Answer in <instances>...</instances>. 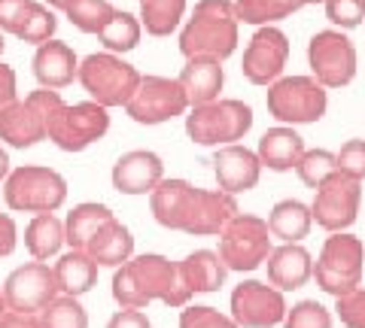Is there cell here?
<instances>
[{
	"label": "cell",
	"instance_id": "obj_2",
	"mask_svg": "<svg viewBox=\"0 0 365 328\" xmlns=\"http://www.w3.org/2000/svg\"><path fill=\"white\" fill-rule=\"evenodd\" d=\"M46 122V140H52L64 152H83L91 143H98L110 131V112L95 100L83 104H64V97L52 88L28 95Z\"/></svg>",
	"mask_w": 365,
	"mask_h": 328
},
{
	"label": "cell",
	"instance_id": "obj_8",
	"mask_svg": "<svg viewBox=\"0 0 365 328\" xmlns=\"http://www.w3.org/2000/svg\"><path fill=\"white\" fill-rule=\"evenodd\" d=\"M4 198L16 213H55L67 201V179L52 167L25 164L6 176Z\"/></svg>",
	"mask_w": 365,
	"mask_h": 328
},
{
	"label": "cell",
	"instance_id": "obj_29",
	"mask_svg": "<svg viewBox=\"0 0 365 328\" xmlns=\"http://www.w3.org/2000/svg\"><path fill=\"white\" fill-rule=\"evenodd\" d=\"M25 246L37 262H49L64 246V222L55 213H37L25 228Z\"/></svg>",
	"mask_w": 365,
	"mask_h": 328
},
{
	"label": "cell",
	"instance_id": "obj_27",
	"mask_svg": "<svg viewBox=\"0 0 365 328\" xmlns=\"http://www.w3.org/2000/svg\"><path fill=\"white\" fill-rule=\"evenodd\" d=\"M52 270H55V282H58V295L79 298L86 292H91V286L98 282V265L83 250L64 253Z\"/></svg>",
	"mask_w": 365,
	"mask_h": 328
},
{
	"label": "cell",
	"instance_id": "obj_4",
	"mask_svg": "<svg viewBox=\"0 0 365 328\" xmlns=\"http://www.w3.org/2000/svg\"><path fill=\"white\" fill-rule=\"evenodd\" d=\"M253 128V110L237 97H216L210 104L189 107L186 134L198 146H228L244 140Z\"/></svg>",
	"mask_w": 365,
	"mask_h": 328
},
{
	"label": "cell",
	"instance_id": "obj_48",
	"mask_svg": "<svg viewBox=\"0 0 365 328\" xmlns=\"http://www.w3.org/2000/svg\"><path fill=\"white\" fill-rule=\"evenodd\" d=\"M67 4H71V0H46V6L49 9H64Z\"/></svg>",
	"mask_w": 365,
	"mask_h": 328
},
{
	"label": "cell",
	"instance_id": "obj_46",
	"mask_svg": "<svg viewBox=\"0 0 365 328\" xmlns=\"http://www.w3.org/2000/svg\"><path fill=\"white\" fill-rule=\"evenodd\" d=\"M0 328H40L37 313H16V310H6L0 316Z\"/></svg>",
	"mask_w": 365,
	"mask_h": 328
},
{
	"label": "cell",
	"instance_id": "obj_25",
	"mask_svg": "<svg viewBox=\"0 0 365 328\" xmlns=\"http://www.w3.org/2000/svg\"><path fill=\"white\" fill-rule=\"evenodd\" d=\"M177 265H180L182 282H186V289L192 292V295H210V292H216L222 286L225 274H228L222 258L213 250H195Z\"/></svg>",
	"mask_w": 365,
	"mask_h": 328
},
{
	"label": "cell",
	"instance_id": "obj_45",
	"mask_svg": "<svg viewBox=\"0 0 365 328\" xmlns=\"http://www.w3.org/2000/svg\"><path fill=\"white\" fill-rule=\"evenodd\" d=\"M16 92H19V85H16V70L0 61V110L9 107L13 100H19Z\"/></svg>",
	"mask_w": 365,
	"mask_h": 328
},
{
	"label": "cell",
	"instance_id": "obj_14",
	"mask_svg": "<svg viewBox=\"0 0 365 328\" xmlns=\"http://www.w3.org/2000/svg\"><path fill=\"white\" fill-rule=\"evenodd\" d=\"M289 61V40L277 25H262L250 37L244 49L241 70L253 85H271L283 76V67Z\"/></svg>",
	"mask_w": 365,
	"mask_h": 328
},
{
	"label": "cell",
	"instance_id": "obj_22",
	"mask_svg": "<svg viewBox=\"0 0 365 328\" xmlns=\"http://www.w3.org/2000/svg\"><path fill=\"white\" fill-rule=\"evenodd\" d=\"M177 83H180L182 92H186L189 107L210 104V100L220 97L222 85H225L222 61L207 58V55H198V58H186V67L180 70Z\"/></svg>",
	"mask_w": 365,
	"mask_h": 328
},
{
	"label": "cell",
	"instance_id": "obj_37",
	"mask_svg": "<svg viewBox=\"0 0 365 328\" xmlns=\"http://www.w3.org/2000/svg\"><path fill=\"white\" fill-rule=\"evenodd\" d=\"M283 328H332V313L319 301H299L283 316Z\"/></svg>",
	"mask_w": 365,
	"mask_h": 328
},
{
	"label": "cell",
	"instance_id": "obj_42",
	"mask_svg": "<svg viewBox=\"0 0 365 328\" xmlns=\"http://www.w3.org/2000/svg\"><path fill=\"white\" fill-rule=\"evenodd\" d=\"M34 0H0V33H16Z\"/></svg>",
	"mask_w": 365,
	"mask_h": 328
},
{
	"label": "cell",
	"instance_id": "obj_19",
	"mask_svg": "<svg viewBox=\"0 0 365 328\" xmlns=\"http://www.w3.org/2000/svg\"><path fill=\"white\" fill-rule=\"evenodd\" d=\"M265 265H268V282L280 292L302 289L314 277V255L302 243H280L277 250L268 253Z\"/></svg>",
	"mask_w": 365,
	"mask_h": 328
},
{
	"label": "cell",
	"instance_id": "obj_39",
	"mask_svg": "<svg viewBox=\"0 0 365 328\" xmlns=\"http://www.w3.org/2000/svg\"><path fill=\"white\" fill-rule=\"evenodd\" d=\"M180 328H237V322L216 307H192V304H186L180 313Z\"/></svg>",
	"mask_w": 365,
	"mask_h": 328
},
{
	"label": "cell",
	"instance_id": "obj_16",
	"mask_svg": "<svg viewBox=\"0 0 365 328\" xmlns=\"http://www.w3.org/2000/svg\"><path fill=\"white\" fill-rule=\"evenodd\" d=\"M237 201L235 195H225L220 189H198L192 186V195L186 203V213H182L180 231L182 234H195V237H213L225 228V222L235 216Z\"/></svg>",
	"mask_w": 365,
	"mask_h": 328
},
{
	"label": "cell",
	"instance_id": "obj_47",
	"mask_svg": "<svg viewBox=\"0 0 365 328\" xmlns=\"http://www.w3.org/2000/svg\"><path fill=\"white\" fill-rule=\"evenodd\" d=\"M9 176V155H6V149L0 146V183Z\"/></svg>",
	"mask_w": 365,
	"mask_h": 328
},
{
	"label": "cell",
	"instance_id": "obj_23",
	"mask_svg": "<svg viewBox=\"0 0 365 328\" xmlns=\"http://www.w3.org/2000/svg\"><path fill=\"white\" fill-rule=\"evenodd\" d=\"M304 155V137L292 125H277L268 128L259 140L256 158L262 167H268L274 174H287L299 164V158Z\"/></svg>",
	"mask_w": 365,
	"mask_h": 328
},
{
	"label": "cell",
	"instance_id": "obj_36",
	"mask_svg": "<svg viewBox=\"0 0 365 328\" xmlns=\"http://www.w3.org/2000/svg\"><path fill=\"white\" fill-rule=\"evenodd\" d=\"M335 171H338L335 167V152H329V149H304V155L299 158V164H295V174H299V179L307 189H317L326 176H332Z\"/></svg>",
	"mask_w": 365,
	"mask_h": 328
},
{
	"label": "cell",
	"instance_id": "obj_6",
	"mask_svg": "<svg viewBox=\"0 0 365 328\" xmlns=\"http://www.w3.org/2000/svg\"><path fill=\"white\" fill-rule=\"evenodd\" d=\"M76 79L88 92V100L113 110V107H125L131 100V95L137 92V83H140V73L122 55L95 52L86 61H79Z\"/></svg>",
	"mask_w": 365,
	"mask_h": 328
},
{
	"label": "cell",
	"instance_id": "obj_40",
	"mask_svg": "<svg viewBox=\"0 0 365 328\" xmlns=\"http://www.w3.org/2000/svg\"><path fill=\"white\" fill-rule=\"evenodd\" d=\"M335 167H338V174H344V176H353V179H365V140L359 137H353L347 140L341 149L335 152Z\"/></svg>",
	"mask_w": 365,
	"mask_h": 328
},
{
	"label": "cell",
	"instance_id": "obj_15",
	"mask_svg": "<svg viewBox=\"0 0 365 328\" xmlns=\"http://www.w3.org/2000/svg\"><path fill=\"white\" fill-rule=\"evenodd\" d=\"M4 298L6 307L16 313H40L52 298H58L55 270L37 258L16 268L4 282Z\"/></svg>",
	"mask_w": 365,
	"mask_h": 328
},
{
	"label": "cell",
	"instance_id": "obj_51",
	"mask_svg": "<svg viewBox=\"0 0 365 328\" xmlns=\"http://www.w3.org/2000/svg\"><path fill=\"white\" fill-rule=\"evenodd\" d=\"M307 4H323V0H307Z\"/></svg>",
	"mask_w": 365,
	"mask_h": 328
},
{
	"label": "cell",
	"instance_id": "obj_20",
	"mask_svg": "<svg viewBox=\"0 0 365 328\" xmlns=\"http://www.w3.org/2000/svg\"><path fill=\"white\" fill-rule=\"evenodd\" d=\"M0 140L16 146V149H28V146H37L40 140H46L43 112L31 97L13 100L9 107L0 110Z\"/></svg>",
	"mask_w": 365,
	"mask_h": 328
},
{
	"label": "cell",
	"instance_id": "obj_49",
	"mask_svg": "<svg viewBox=\"0 0 365 328\" xmlns=\"http://www.w3.org/2000/svg\"><path fill=\"white\" fill-rule=\"evenodd\" d=\"M9 307H6V298H4V289H0V316H4Z\"/></svg>",
	"mask_w": 365,
	"mask_h": 328
},
{
	"label": "cell",
	"instance_id": "obj_7",
	"mask_svg": "<svg viewBox=\"0 0 365 328\" xmlns=\"http://www.w3.org/2000/svg\"><path fill=\"white\" fill-rule=\"evenodd\" d=\"M265 107L280 125H314L326 116L329 95L314 76H280L268 85Z\"/></svg>",
	"mask_w": 365,
	"mask_h": 328
},
{
	"label": "cell",
	"instance_id": "obj_30",
	"mask_svg": "<svg viewBox=\"0 0 365 328\" xmlns=\"http://www.w3.org/2000/svg\"><path fill=\"white\" fill-rule=\"evenodd\" d=\"M232 6L237 21L262 28V25H277V21L289 18L302 6H307V0H232Z\"/></svg>",
	"mask_w": 365,
	"mask_h": 328
},
{
	"label": "cell",
	"instance_id": "obj_18",
	"mask_svg": "<svg viewBox=\"0 0 365 328\" xmlns=\"http://www.w3.org/2000/svg\"><path fill=\"white\" fill-rule=\"evenodd\" d=\"M113 189L122 195H150L165 179V164L153 149H131L113 164Z\"/></svg>",
	"mask_w": 365,
	"mask_h": 328
},
{
	"label": "cell",
	"instance_id": "obj_3",
	"mask_svg": "<svg viewBox=\"0 0 365 328\" xmlns=\"http://www.w3.org/2000/svg\"><path fill=\"white\" fill-rule=\"evenodd\" d=\"M237 16L232 0H198L192 18L180 31V52L186 58H207L225 61L237 49Z\"/></svg>",
	"mask_w": 365,
	"mask_h": 328
},
{
	"label": "cell",
	"instance_id": "obj_10",
	"mask_svg": "<svg viewBox=\"0 0 365 328\" xmlns=\"http://www.w3.org/2000/svg\"><path fill=\"white\" fill-rule=\"evenodd\" d=\"M356 46L344 31H317L307 43V67L323 88H344L356 76Z\"/></svg>",
	"mask_w": 365,
	"mask_h": 328
},
{
	"label": "cell",
	"instance_id": "obj_9",
	"mask_svg": "<svg viewBox=\"0 0 365 328\" xmlns=\"http://www.w3.org/2000/svg\"><path fill=\"white\" fill-rule=\"evenodd\" d=\"M271 231L268 222L262 216H253V213H235L232 219L225 222V228L220 231V255L222 265L228 270H241V274H250L259 265H265L271 246Z\"/></svg>",
	"mask_w": 365,
	"mask_h": 328
},
{
	"label": "cell",
	"instance_id": "obj_13",
	"mask_svg": "<svg viewBox=\"0 0 365 328\" xmlns=\"http://www.w3.org/2000/svg\"><path fill=\"white\" fill-rule=\"evenodd\" d=\"M287 298L262 280H244L232 292V319L237 328H271L287 316Z\"/></svg>",
	"mask_w": 365,
	"mask_h": 328
},
{
	"label": "cell",
	"instance_id": "obj_43",
	"mask_svg": "<svg viewBox=\"0 0 365 328\" xmlns=\"http://www.w3.org/2000/svg\"><path fill=\"white\" fill-rule=\"evenodd\" d=\"M19 246V228H16V219L0 213V258L13 255Z\"/></svg>",
	"mask_w": 365,
	"mask_h": 328
},
{
	"label": "cell",
	"instance_id": "obj_21",
	"mask_svg": "<svg viewBox=\"0 0 365 328\" xmlns=\"http://www.w3.org/2000/svg\"><path fill=\"white\" fill-rule=\"evenodd\" d=\"M79 73V58L76 52L61 40H46L37 46L34 55V76L43 88H52V92H61L76 79Z\"/></svg>",
	"mask_w": 365,
	"mask_h": 328
},
{
	"label": "cell",
	"instance_id": "obj_44",
	"mask_svg": "<svg viewBox=\"0 0 365 328\" xmlns=\"http://www.w3.org/2000/svg\"><path fill=\"white\" fill-rule=\"evenodd\" d=\"M107 328H153V322L143 310H119L110 316Z\"/></svg>",
	"mask_w": 365,
	"mask_h": 328
},
{
	"label": "cell",
	"instance_id": "obj_5",
	"mask_svg": "<svg viewBox=\"0 0 365 328\" xmlns=\"http://www.w3.org/2000/svg\"><path fill=\"white\" fill-rule=\"evenodd\" d=\"M362 268L365 243L347 231H335L332 237H326L323 250L314 262V280L326 295L341 298L362 286Z\"/></svg>",
	"mask_w": 365,
	"mask_h": 328
},
{
	"label": "cell",
	"instance_id": "obj_31",
	"mask_svg": "<svg viewBox=\"0 0 365 328\" xmlns=\"http://www.w3.org/2000/svg\"><path fill=\"white\" fill-rule=\"evenodd\" d=\"M182 16H186V0H140V28L150 37H170Z\"/></svg>",
	"mask_w": 365,
	"mask_h": 328
},
{
	"label": "cell",
	"instance_id": "obj_34",
	"mask_svg": "<svg viewBox=\"0 0 365 328\" xmlns=\"http://www.w3.org/2000/svg\"><path fill=\"white\" fill-rule=\"evenodd\" d=\"M71 25L83 33H101V28L110 21V16L116 13V6L110 0H71L64 6Z\"/></svg>",
	"mask_w": 365,
	"mask_h": 328
},
{
	"label": "cell",
	"instance_id": "obj_12",
	"mask_svg": "<svg viewBox=\"0 0 365 328\" xmlns=\"http://www.w3.org/2000/svg\"><path fill=\"white\" fill-rule=\"evenodd\" d=\"M186 110H189L186 92L180 88L177 79L168 76H140L137 92L125 104V112L137 125H162V122L182 116Z\"/></svg>",
	"mask_w": 365,
	"mask_h": 328
},
{
	"label": "cell",
	"instance_id": "obj_38",
	"mask_svg": "<svg viewBox=\"0 0 365 328\" xmlns=\"http://www.w3.org/2000/svg\"><path fill=\"white\" fill-rule=\"evenodd\" d=\"M323 6L326 18L341 31L359 28L365 21V0H323Z\"/></svg>",
	"mask_w": 365,
	"mask_h": 328
},
{
	"label": "cell",
	"instance_id": "obj_50",
	"mask_svg": "<svg viewBox=\"0 0 365 328\" xmlns=\"http://www.w3.org/2000/svg\"><path fill=\"white\" fill-rule=\"evenodd\" d=\"M4 46H6V43H4V33H0V55H4Z\"/></svg>",
	"mask_w": 365,
	"mask_h": 328
},
{
	"label": "cell",
	"instance_id": "obj_11",
	"mask_svg": "<svg viewBox=\"0 0 365 328\" xmlns=\"http://www.w3.org/2000/svg\"><path fill=\"white\" fill-rule=\"evenodd\" d=\"M359 201H362V183L344 174H332L314 189L311 203V219L326 228L329 234L347 231L359 216Z\"/></svg>",
	"mask_w": 365,
	"mask_h": 328
},
{
	"label": "cell",
	"instance_id": "obj_24",
	"mask_svg": "<svg viewBox=\"0 0 365 328\" xmlns=\"http://www.w3.org/2000/svg\"><path fill=\"white\" fill-rule=\"evenodd\" d=\"M98 268H119L134 255V237L125 225L113 216L101 228L88 237L86 250H83Z\"/></svg>",
	"mask_w": 365,
	"mask_h": 328
},
{
	"label": "cell",
	"instance_id": "obj_1",
	"mask_svg": "<svg viewBox=\"0 0 365 328\" xmlns=\"http://www.w3.org/2000/svg\"><path fill=\"white\" fill-rule=\"evenodd\" d=\"M113 298L122 310H143L150 301H162L168 307H186L192 292L182 282L177 262L158 253H143L116 268Z\"/></svg>",
	"mask_w": 365,
	"mask_h": 328
},
{
	"label": "cell",
	"instance_id": "obj_26",
	"mask_svg": "<svg viewBox=\"0 0 365 328\" xmlns=\"http://www.w3.org/2000/svg\"><path fill=\"white\" fill-rule=\"evenodd\" d=\"M268 231L271 237H277L280 243H302L307 234H311V207L295 198H287V201H277L268 213Z\"/></svg>",
	"mask_w": 365,
	"mask_h": 328
},
{
	"label": "cell",
	"instance_id": "obj_28",
	"mask_svg": "<svg viewBox=\"0 0 365 328\" xmlns=\"http://www.w3.org/2000/svg\"><path fill=\"white\" fill-rule=\"evenodd\" d=\"M110 219H113V210L107 203H98V201L76 203L64 219V243L71 246V250H86L88 237Z\"/></svg>",
	"mask_w": 365,
	"mask_h": 328
},
{
	"label": "cell",
	"instance_id": "obj_33",
	"mask_svg": "<svg viewBox=\"0 0 365 328\" xmlns=\"http://www.w3.org/2000/svg\"><path fill=\"white\" fill-rule=\"evenodd\" d=\"M40 328H88V313L79 298L58 295L37 313Z\"/></svg>",
	"mask_w": 365,
	"mask_h": 328
},
{
	"label": "cell",
	"instance_id": "obj_32",
	"mask_svg": "<svg viewBox=\"0 0 365 328\" xmlns=\"http://www.w3.org/2000/svg\"><path fill=\"white\" fill-rule=\"evenodd\" d=\"M140 37H143L140 18L131 16V13H122V9H116V13L110 16V21L98 33V40L104 43L107 52H113V55H122V52L137 49Z\"/></svg>",
	"mask_w": 365,
	"mask_h": 328
},
{
	"label": "cell",
	"instance_id": "obj_35",
	"mask_svg": "<svg viewBox=\"0 0 365 328\" xmlns=\"http://www.w3.org/2000/svg\"><path fill=\"white\" fill-rule=\"evenodd\" d=\"M55 28H58V18H55V9H49L46 4H34L28 6L25 18H21V25L16 28V37L21 43H34V46H40V43L52 40Z\"/></svg>",
	"mask_w": 365,
	"mask_h": 328
},
{
	"label": "cell",
	"instance_id": "obj_41",
	"mask_svg": "<svg viewBox=\"0 0 365 328\" xmlns=\"http://www.w3.org/2000/svg\"><path fill=\"white\" fill-rule=\"evenodd\" d=\"M335 313L347 328H365V286L335 298Z\"/></svg>",
	"mask_w": 365,
	"mask_h": 328
},
{
	"label": "cell",
	"instance_id": "obj_17",
	"mask_svg": "<svg viewBox=\"0 0 365 328\" xmlns=\"http://www.w3.org/2000/svg\"><path fill=\"white\" fill-rule=\"evenodd\" d=\"M213 176H216L220 191L241 195V191H250L259 186L262 164L253 149H247L241 143H228V146H220L213 155Z\"/></svg>",
	"mask_w": 365,
	"mask_h": 328
}]
</instances>
